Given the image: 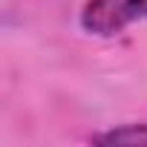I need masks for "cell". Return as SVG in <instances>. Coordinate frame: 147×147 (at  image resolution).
I'll return each instance as SVG.
<instances>
[{
	"label": "cell",
	"mask_w": 147,
	"mask_h": 147,
	"mask_svg": "<svg viewBox=\"0 0 147 147\" xmlns=\"http://www.w3.org/2000/svg\"><path fill=\"white\" fill-rule=\"evenodd\" d=\"M95 144L104 147H147V124H124L95 136Z\"/></svg>",
	"instance_id": "obj_2"
},
{
	"label": "cell",
	"mask_w": 147,
	"mask_h": 147,
	"mask_svg": "<svg viewBox=\"0 0 147 147\" xmlns=\"http://www.w3.org/2000/svg\"><path fill=\"white\" fill-rule=\"evenodd\" d=\"M144 18H147V0H87L78 20L84 32L110 38Z\"/></svg>",
	"instance_id": "obj_1"
}]
</instances>
